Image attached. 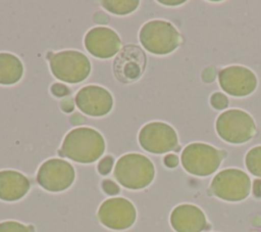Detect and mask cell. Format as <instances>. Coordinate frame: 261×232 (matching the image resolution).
Here are the masks:
<instances>
[{"label":"cell","mask_w":261,"mask_h":232,"mask_svg":"<svg viewBox=\"0 0 261 232\" xmlns=\"http://www.w3.org/2000/svg\"><path fill=\"white\" fill-rule=\"evenodd\" d=\"M104 150L105 141L98 131L80 127L66 134L59 154L76 163L90 164L97 160Z\"/></svg>","instance_id":"6da1fadb"},{"label":"cell","mask_w":261,"mask_h":232,"mask_svg":"<svg viewBox=\"0 0 261 232\" xmlns=\"http://www.w3.org/2000/svg\"><path fill=\"white\" fill-rule=\"evenodd\" d=\"M155 176L153 163L140 153L122 155L114 168V177L125 188L138 190L151 184Z\"/></svg>","instance_id":"7a4b0ae2"},{"label":"cell","mask_w":261,"mask_h":232,"mask_svg":"<svg viewBox=\"0 0 261 232\" xmlns=\"http://www.w3.org/2000/svg\"><path fill=\"white\" fill-rule=\"evenodd\" d=\"M139 39L147 51L156 55L171 53L180 43V35L176 28L162 19L146 22L140 30Z\"/></svg>","instance_id":"3957f363"},{"label":"cell","mask_w":261,"mask_h":232,"mask_svg":"<svg viewBox=\"0 0 261 232\" xmlns=\"http://www.w3.org/2000/svg\"><path fill=\"white\" fill-rule=\"evenodd\" d=\"M215 129L221 139L231 144L248 142L256 134L253 118L247 111L237 108L221 112L217 117Z\"/></svg>","instance_id":"277c9868"},{"label":"cell","mask_w":261,"mask_h":232,"mask_svg":"<svg viewBox=\"0 0 261 232\" xmlns=\"http://www.w3.org/2000/svg\"><path fill=\"white\" fill-rule=\"evenodd\" d=\"M225 152L209 144L196 142L186 146L180 160L184 169L195 176H209L220 166Z\"/></svg>","instance_id":"5b68a950"},{"label":"cell","mask_w":261,"mask_h":232,"mask_svg":"<svg viewBox=\"0 0 261 232\" xmlns=\"http://www.w3.org/2000/svg\"><path fill=\"white\" fill-rule=\"evenodd\" d=\"M49 65L56 79L70 84L83 82L91 72L89 58L75 50H64L49 55Z\"/></svg>","instance_id":"8992f818"},{"label":"cell","mask_w":261,"mask_h":232,"mask_svg":"<svg viewBox=\"0 0 261 232\" xmlns=\"http://www.w3.org/2000/svg\"><path fill=\"white\" fill-rule=\"evenodd\" d=\"M210 189L220 199L241 201L250 194L251 180L242 170L234 168L225 169L215 175L212 179Z\"/></svg>","instance_id":"52a82bcc"},{"label":"cell","mask_w":261,"mask_h":232,"mask_svg":"<svg viewBox=\"0 0 261 232\" xmlns=\"http://www.w3.org/2000/svg\"><path fill=\"white\" fill-rule=\"evenodd\" d=\"M139 142L146 151L155 154L178 149V138L175 130L162 122L146 124L140 130Z\"/></svg>","instance_id":"ba28073f"},{"label":"cell","mask_w":261,"mask_h":232,"mask_svg":"<svg viewBox=\"0 0 261 232\" xmlns=\"http://www.w3.org/2000/svg\"><path fill=\"white\" fill-rule=\"evenodd\" d=\"M74 169L66 160L51 158L41 165L37 181L48 191L59 192L67 189L74 181Z\"/></svg>","instance_id":"9c48e42d"},{"label":"cell","mask_w":261,"mask_h":232,"mask_svg":"<svg viewBox=\"0 0 261 232\" xmlns=\"http://www.w3.org/2000/svg\"><path fill=\"white\" fill-rule=\"evenodd\" d=\"M137 212L134 204L123 197L106 199L99 207L98 219L107 228L124 230L136 221Z\"/></svg>","instance_id":"30bf717a"},{"label":"cell","mask_w":261,"mask_h":232,"mask_svg":"<svg viewBox=\"0 0 261 232\" xmlns=\"http://www.w3.org/2000/svg\"><path fill=\"white\" fill-rule=\"evenodd\" d=\"M146 67L145 52L137 45H125L113 61L115 78L124 84L137 81Z\"/></svg>","instance_id":"8fae6325"},{"label":"cell","mask_w":261,"mask_h":232,"mask_svg":"<svg viewBox=\"0 0 261 232\" xmlns=\"http://www.w3.org/2000/svg\"><path fill=\"white\" fill-rule=\"evenodd\" d=\"M218 83L228 95L244 97L255 91L257 78L253 71L246 66L229 65L219 72Z\"/></svg>","instance_id":"7c38bea8"},{"label":"cell","mask_w":261,"mask_h":232,"mask_svg":"<svg viewBox=\"0 0 261 232\" xmlns=\"http://www.w3.org/2000/svg\"><path fill=\"white\" fill-rule=\"evenodd\" d=\"M75 103L79 109L88 115L103 117L112 109L113 99L105 88L89 85L77 92Z\"/></svg>","instance_id":"4fadbf2b"},{"label":"cell","mask_w":261,"mask_h":232,"mask_svg":"<svg viewBox=\"0 0 261 232\" xmlns=\"http://www.w3.org/2000/svg\"><path fill=\"white\" fill-rule=\"evenodd\" d=\"M84 42L90 54L102 59L112 57L121 45L118 35L113 30L103 27L91 29L86 34Z\"/></svg>","instance_id":"5bb4252c"},{"label":"cell","mask_w":261,"mask_h":232,"mask_svg":"<svg viewBox=\"0 0 261 232\" xmlns=\"http://www.w3.org/2000/svg\"><path fill=\"white\" fill-rule=\"evenodd\" d=\"M171 227L176 232H201L207 221L203 211L194 204H179L170 214Z\"/></svg>","instance_id":"9a60e30c"},{"label":"cell","mask_w":261,"mask_h":232,"mask_svg":"<svg viewBox=\"0 0 261 232\" xmlns=\"http://www.w3.org/2000/svg\"><path fill=\"white\" fill-rule=\"evenodd\" d=\"M30 190L28 178L19 172L0 171V199L15 201L22 198Z\"/></svg>","instance_id":"2e32d148"},{"label":"cell","mask_w":261,"mask_h":232,"mask_svg":"<svg viewBox=\"0 0 261 232\" xmlns=\"http://www.w3.org/2000/svg\"><path fill=\"white\" fill-rule=\"evenodd\" d=\"M23 74V66L18 57L11 53H0V84L17 83Z\"/></svg>","instance_id":"e0dca14e"},{"label":"cell","mask_w":261,"mask_h":232,"mask_svg":"<svg viewBox=\"0 0 261 232\" xmlns=\"http://www.w3.org/2000/svg\"><path fill=\"white\" fill-rule=\"evenodd\" d=\"M101 5L109 12L117 15H124L133 12L139 6L138 0H124V1H101Z\"/></svg>","instance_id":"ac0fdd59"},{"label":"cell","mask_w":261,"mask_h":232,"mask_svg":"<svg viewBox=\"0 0 261 232\" xmlns=\"http://www.w3.org/2000/svg\"><path fill=\"white\" fill-rule=\"evenodd\" d=\"M245 163L251 174L261 178V145L255 146L247 152Z\"/></svg>","instance_id":"d6986e66"},{"label":"cell","mask_w":261,"mask_h":232,"mask_svg":"<svg viewBox=\"0 0 261 232\" xmlns=\"http://www.w3.org/2000/svg\"><path fill=\"white\" fill-rule=\"evenodd\" d=\"M32 230V227H28L14 221H6L0 223V232H33Z\"/></svg>","instance_id":"ffe728a7"},{"label":"cell","mask_w":261,"mask_h":232,"mask_svg":"<svg viewBox=\"0 0 261 232\" xmlns=\"http://www.w3.org/2000/svg\"><path fill=\"white\" fill-rule=\"evenodd\" d=\"M210 104L215 108V109H223L228 105V99L227 97L220 93V92H215L211 95L210 97Z\"/></svg>","instance_id":"44dd1931"},{"label":"cell","mask_w":261,"mask_h":232,"mask_svg":"<svg viewBox=\"0 0 261 232\" xmlns=\"http://www.w3.org/2000/svg\"><path fill=\"white\" fill-rule=\"evenodd\" d=\"M113 157L110 155H107L105 157H103L99 164H98V171L101 175H107L110 173L112 166H113Z\"/></svg>","instance_id":"7402d4cb"},{"label":"cell","mask_w":261,"mask_h":232,"mask_svg":"<svg viewBox=\"0 0 261 232\" xmlns=\"http://www.w3.org/2000/svg\"><path fill=\"white\" fill-rule=\"evenodd\" d=\"M51 92L57 96V97H63L67 94H69V89L60 83H55L51 86Z\"/></svg>","instance_id":"603a6c76"},{"label":"cell","mask_w":261,"mask_h":232,"mask_svg":"<svg viewBox=\"0 0 261 232\" xmlns=\"http://www.w3.org/2000/svg\"><path fill=\"white\" fill-rule=\"evenodd\" d=\"M102 188L109 195H114L119 192V187L110 180H104L102 182Z\"/></svg>","instance_id":"cb8c5ba5"},{"label":"cell","mask_w":261,"mask_h":232,"mask_svg":"<svg viewBox=\"0 0 261 232\" xmlns=\"http://www.w3.org/2000/svg\"><path fill=\"white\" fill-rule=\"evenodd\" d=\"M164 164L168 168H174L178 165V157L173 153H169V154L165 155Z\"/></svg>","instance_id":"d4e9b609"},{"label":"cell","mask_w":261,"mask_h":232,"mask_svg":"<svg viewBox=\"0 0 261 232\" xmlns=\"http://www.w3.org/2000/svg\"><path fill=\"white\" fill-rule=\"evenodd\" d=\"M214 77H215V72H214V68L213 67H207L203 71L202 73V79L203 81L205 82H211L214 80Z\"/></svg>","instance_id":"484cf974"},{"label":"cell","mask_w":261,"mask_h":232,"mask_svg":"<svg viewBox=\"0 0 261 232\" xmlns=\"http://www.w3.org/2000/svg\"><path fill=\"white\" fill-rule=\"evenodd\" d=\"M60 106H61V108H62L65 112L71 111V110L73 109V103H72L71 98L69 97V98H65L64 100H62V101L60 102Z\"/></svg>","instance_id":"4316f807"},{"label":"cell","mask_w":261,"mask_h":232,"mask_svg":"<svg viewBox=\"0 0 261 232\" xmlns=\"http://www.w3.org/2000/svg\"><path fill=\"white\" fill-rule=\"evenodd\" d=\"M253 192L255 196L260 197L261 196V180H255L253 185Z\"/></svg>","instance_id":"83f0119b"},{"label":"cell","mask_w":261,"mask_h":232,"mask_svg":"<svg viewBox=\"0 0 261 232\" xmlns=\"http://www.w3.org/2000/svg\"><path fill=\"white\" fill-rule=\"evenodd\" d=\"M161 3H164V4H180L182 3V1H176V2H166V1H160Z\"/></svg>","instance_id":"f1b7e54d"},{"label":"cell","mask_w":261,"mask_h":232,"mask_svg":"<svg viewBox=\"0 0 261 232\" xmlns=\"http://www.w3.org/2000/svg\"><path fill=\"white\" fill-rule=\"evenodd\" d=\"M250 232H260V231H258V230H252V231H250Z\"/></svg>","instance_id":"f546056e"}]
</instances>
